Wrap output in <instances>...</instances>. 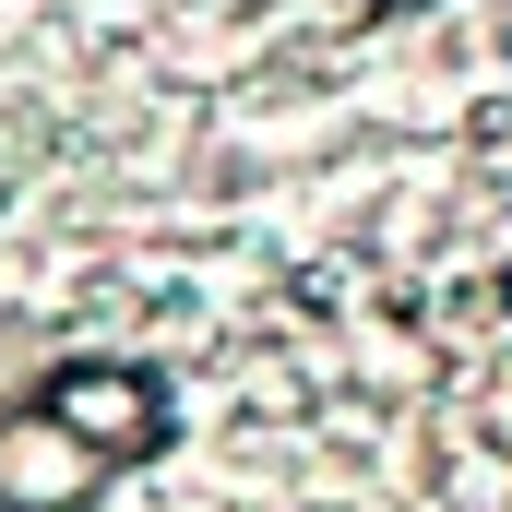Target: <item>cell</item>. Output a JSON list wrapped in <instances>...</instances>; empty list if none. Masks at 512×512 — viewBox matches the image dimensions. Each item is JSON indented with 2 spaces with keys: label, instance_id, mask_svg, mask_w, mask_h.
<instances>
[{
  "label": "cell",
  "instance_id": "cell-3",
  "mask_svg": "<svg viewBox=\"0 0 512 512\" xmlns=\"http://www.w3.org/2000/svg\"><path fill=\"white\" fill-rule=\"evenodd\" d=\"M370 12H417V0H370Z\"/></svg>",
  "mask_w": 512,
  "mask_h": 512
},
{
  "label": "cell",
  "instance_id": "cell-1",
  "mask_svg": "<svg viewBox=\"0 0 512 512\" xmlns=\"http://www.w3.org/2000/svg\"><path fill=\"white\" fill-rule=\"evenodd\" d=\"M24 405H48V417H60L108 477H120V465H155L167 429H179V405H167V382H155L143 358H60Z\"/></svg>",
  "mask_w": 512,
  "mask_h": 512
},
{
  "label": "cell",
  "instance_id": "cell-2",
  "mask_svg": "<svg viewBox=\"0 0 512 512\" xmlns=\"http://www.w3.org/2000/svg\"><path fill=\"white\" fill-rule=\"evenodd\" d=\"M108 465L48 417V405H0V512H96Z\"/></svg>",
  "mask_w": 512,
  "mask_h": 512
}]
</instances>
